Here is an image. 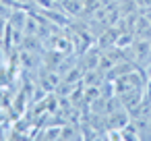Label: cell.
Here are the masks:
<instances>
[{
  "mask_svg": "<svg viewBox=\"0 0 151 141\" xmlns=\"http://www.w3.org/2000/svg\"><path fill=\"white\" fill-rule=\"evenodd\" d=\"M145 17H147V21H151V11H149V13H147Z\"/></svg>",
  "mask_w": 151,
  "mask_h": 141,
  "instance_id": "1",
  "label": "cell"
}]
</instances>
